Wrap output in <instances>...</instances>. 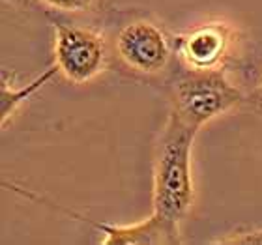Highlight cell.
Masks as SVG:
<instances>
[{"label": "cell", "instance_id": "obj_10", "mask_svg": "<svg viewBox=\"0 0 262 245\" xmlns=\"http://www.w3.org/2000/svg\"><path fill=\"white\" fill-rule=\"evenodd\" d=\"M258 103H260V107H262V84H260V88H258Z\"/></svg>", "mask_w": 262, "mask_h": 245}, {"label": "cell", "instance_id": "obj_3", "mask_svg": "<svg viewBox=\"0 0 262 245\" xmlns=\"http://www.w3.org/2000/svg\"><path fill=\"white\" fill-rule=\"evenodd\" d=\"M55 65L68 81L84 84L107 65V43L92 28L55 23Z\"/></svg>", "mask_w": 262, "mask_h": 245}, {"label": "cell", "instance_id": "obj_5", "mask_svg": "<svg viewBox=\"0 0 262 245\" xmlns=\"http://www.w3.org/2000/svg\"><path fill=\"white\" fill-rule=\"evenodd\" d=\"M236 30L223 21L204 23L176 38V51L189 70H217L232 56Z\"/></svg>", "mask_w": 262, "mask_h": 245}, {"label": "cell", "instance_id": "obj_9", "mask_svg": "<svg viewBox=\"0 0 262 245\" xmlns=\"http://www.w3.org/2000/svg\"><path fill=\"white\" fill-rule=\"evenodd\" d=\"M217 243H240V245H262V229L246 230V232H234L229 238H221Z\"/></svg>", "mask_w": 262, "mask_h": 245}, {"label": "cell", "instance_id": "obj_8", "mask_svg": "<svg viewBox=\"0 0 262 245\" xmlns=\"http://www.w3.org/2000/svg\"><path fill=\"white\" fill-rule=\"evenodd\" d=\"M36 4L43 6L45 10L56 13H70V15H82L92 13L101 6L103 0H32Z\"/></svg>", "mask_w": 262, "mask_h": 245}, {"label": "cell", "instance_id": "obj_6", "mask_svg": "<svg viewBox=\"0 0 262 245\" xmlns=\"http://www.w3.org/2000/svg\"><path fill=\"white\" fill-rule=\"evenodd\" d=\"M84 223L92 225L94 229H98L101 234L105 236L101 243L103 245H174L178 241L174 240V236L170 234L169 229L165 227L159 217L150 215L144 219L142 223L135 225H107V223H98L92 219L81 217Z\"/></svg>", "mask_w": 262, "mask_h": 245}, {"label": "cell", "instance_id": "obj_2", "mask_svg": "<svg viewBox=\"0 0 262 245\" xmlns=\"http://www.w3.org/2000/svg\"><path fill=\"white\" fill-rule=\"evenodd\" d=\"M172 113L201 131L202 125L236 109L244 94L230 81L223 68L189 70L172 84Z\"/></svg>", "mask_w": 262, "mask_h": 245}, {"label": "cell", "instance_id": "obj_7", "mask_svg": "<svg viewBox=\"0 0 262 245\" xmlns=\"http://www.w3.org/2000/svg\"><path fill=\"white\" fill-rule=\"evenodd\" d=\"M56 73H60V71H58L56 65H53L49 70H45L41 75L36 77L32 82L23 84V86H19V88H15V86L10 88L8 82L2 79V86H0V118H2V127H6L8 120L15 115L17 109H19L23 103H27L28 99L32 98L39 88H43L45 82L51 81Z\"/></svg>", "mask_w": 262, "mask_h": 245}, {"label": "cell", "instance_id": "obj_4", "mask_svg": "<svg viewBox=\"0 0 262 245\" xmlns=\"http://www.w3.org/2000/svg\"><path fill=\"white\" fill-rule=\"evenodd\" d=\"M115 49L127 70L144 77L159 75L167 70L172 56L167 34L146 19L127 23L116 36Z\"/></svg>", "mask_w": 262, "mask_h": 245}, {"label": "cell", "instance_id": "obj_1", "mask_svg": "<svg viewBox=\"0 0 262 245\" xmlns=\"http://www.w3.org/2000/svg\"><path fill=\"white\" fill-rule=\"evenodd\" d=\"M199 129L170 110L154 163V215L180 243V225L193 206L191 153Z\"/></svg>", "mask_w": 262, "mask_h": 245}]
</instances>
